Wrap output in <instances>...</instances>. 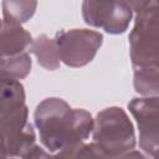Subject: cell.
<instances>
[{
  "instance_id": "obj_9",
  "label": "cell",
  "mask_w": 159,
  "mask_h": 159,
  "mask_svg": "<svg viewBox=\"0 0 159 159\" xmlns=\"http://www.w3.org/2000/svg\"><path fill=\"white\" fill-rule=\"evenodd\" d=\"M29 52L35 55L37 62L41 67L48 71H55L60 67V57L57 52V47L55 40L42 34L39 35L31 43Z\"/></svg>"
},
{
  "instance_id": "obj_16",
  "label": "cell",
  "mask_w": 159,
  "mask_h": 159,
  "mask_svg": "<svg viewBox=\"0 0 159 159\" xmlns=\"http://www.w3.org/2000/svg\"><path fill=\"white\" fill-rule=\"evenodd\" d=\"M14 159H20V158H14Z\"/></svg>"
},
{
  "instance_id": "obj_5",
  "label": "cell",
  "mask_w": 159,
  "mask_h": 159,
  "mask_svg": "<svg viewBox=\"0 0 159 159\" xmlns=\"http://www.w3.org/2000/svg\"><path fill=\"white\" fill-rule=\"evenodd\" d=\"M60 61L72 68L84 67L96 57L103 35L88 29L61 30L53 37Z\"/></svg>"
},
{
  "instance_id": "obj_4",
  "label": "cell",
  "mask_w": 159,
  "mask_h": 159,
  "mask_svg": "<svg viewBox=\"0 0 159 159\" xmlns=\"http://www.w3.org/2000/svg\"><path fill=\"white\" fill-rule=\"evenodd\" d=\"M36 144L27 106L0 113V159L24 157Z\"/></svg>"
},
{
  "instance_id": "obj_11",
  "label": "cell",
  "mask_w": 159,
  "mask_h": 159,
  "mask_svg": "<svg viewBox=\"0 0 159 159\" xmlns=\"http://www.w3.org/2000/svg\"><path fill=\"white\" fill-rule=\"evenodd\" d=\"M36 7V1H2V21L22 25L35 15Z\"/></svg>"
},
{
  "instance_id": "obj_13",
  "label": "cell",
  "mask_w": 159,
  "mask_h": 159,
  "mask_svg": "<svg viewBox=\"0 0 159 159\" xmlns=\"http://www.w3.org/2000/svg\"><path fill=\"white\" fill-rule=\"evenodd\" d=\"M109 155L104 154L93 143H77L53 154V159H108Z\"/></svg>"
},
{
  "instance_id": "obj_3",
  "label": "cell",
  "mask_w": 159,
  "mask_h": 159,
  "mask_svg": "<svg viewBox=\"0 0 159 159\" xmlns=\"http://www.w3.org/2000/svg\"><path fill=\"white\" fill-rule=\"evenodd\" d=\"M92 143L107 155H120L134 150L137 139L133 123L120 107H108L93 119Z\"/></svg>"
},
{
  "instance_id": "obj_12",
  "label": "cell",
  "mask_w": 159,
  "mask_h": 159,
  "mask_svg": "<svg viewBox=\"0 0 159 159\" xmlns=\"http://www.w3.org/2000/svg\"><path fill=\"white\" fill-rule=\"evenodd\" d=\"M133 86L142 97L158 96L159 77L158 68H142L133 71Z\"/></svg>"
},
{
  "instance_id": "obj_14",
  "label": "cell",
  "mask_w": 159,
  "mask_h": 159,
  "mask_svg": "<svg viewBox=\"0 0 159 159\" xmlns=\"http://www.w3.org/2000/svg\"><path fill=\"white\" fill-rule=\"evenodd\" d=\"M20 159H53V154L47 152L43 147L35 144L24 157Z\"/></svg>"
},
{
  "instance_id": "obj_6",
  "label": "cell",
  "mask_w": 159,
  "mask_h": 159,
  "mask_svg": "<svg viewBox=\"0 0 159 159\" xmlns=\"http://www.w3.org/2000/svg\"><path fill=\"white\" fill-rule=\"evenodd\" d=\"M133 10L129 2L123 1H83L82 17L92 27L102 29L107 34L119 35L127 31Z\"/></svg>"
},
{
  "instance_id": "obj_8",
  "label": "cell",
  "mask_w": 159,
  "mask_h": 159,
  "mask_svg": "<svg viewBox=\"0 0 159 159\" xmlns=\"http://www.w3.org/2000/svg\"><path fill=\"white\" fill-rule=\"evenodd\" d=\"M32 41L31 34L21 25L0 21V62L11 61L27 53Z\"/></svg>"
},
{
  "instance_id": "obj_15",
  "label": "cell",
  "mask_w": 159,
  "mask_h": 159,
  "mask_svg": "<svg viewBox=\"0 0 159 159\" xmlns=\"http://www.w3.org/2000/svg\"><path fill=\"white\" fill-rule=\"evenodd\" d=\"M108 159H150L148 158L144 153L142 152H138V150H130L128 153H124V154H120V155H109Z\"/></svg>"
},
{
  "instance_id": "obj_7",
  "label": "cell",
  "mask_w": 159,
  "mask_h": 159,
  "mask_svg": "<svg viewBox=\"0 0 159 159\" xmlns=\"http://www.w3.org/2000/svg\"><path fill=\"white\" fill-rule=\"evenodd\" d=\"M128 109L137 122L139 130V147L150 158H158V96L133 98Z\"/></svg>"
},
{
  "instance_id": "obj_1",
  "label": "cell",
  "mask_w": 159,
  "mask_h": 159,
  "mask_svg": "<svg viewBox=\"0 0 159 159\" xmlns=\"http://www.w3.org/2000/svg\"><path fill=\"white\" fill-rule=\"evenodd\" d=\"M34 122L42 147L52 154L86 142L93 129V118L88 111L72 108L58 97L40 102L34 112Z\"/></svg>"
},
{
  "instance_id": "obj_2",
  "label": "cell",
  "mask_w": 159,
  "mask_h": 159,
  "mask_svg": "<svg viewBox=\"0 0 159 159\" xmlns=\"http://www.w3.org/2000/svg\"><path fill=\"white\" fill-rule=\"evenodd\" d=\"M135 14L129 34V55L133 70L158 68L159 60V4L157 1H130Z\"/></svg>"
},
{
  "instance_id": "obj_10",
  "label": "cell",
  "mask_w": 159,
  "mask_h": 159,
  "mask_svg": "<svg viewBox=\"0 0 159 159\" xmlns=\"http://www.w3.org/2000/svg\"><path fill=\"white\" fill-rule=\"evenodd\" d=\"M24 84L17 80L0 77V113L26 106Z\"/></svg>"
}]
</instances>
